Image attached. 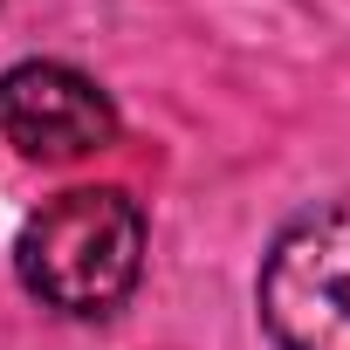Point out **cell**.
<instances>
[{"label":"cell","mask_w":350,"mask_h":350,"mask_svg":"<svg viewBox=\"0 0 350 350\" xmlns=\"http://www.w3.org/2000/svg\"><path fill=\"white\" fill-rule=\"evenodd\" d=\"M14 275L62 316H110L144 275V206L124 186L55 193L14 241Z\"/></svg>","instance_id":"1"},{"label":"cell","mask_w":350,"mask_h":350,"mask_svg":"<svg viewBox=\"0 0 350 350\" xmlns=\"http://www.w3.org/2000/svg\"><path fill=\"white\" fill-rule=\"evenodd\" d=\"M261 323L282 350H350V206H309L275 234Z\"/></svg>","instance_id":"2"},{"label":"cell","mask_w":350,"mask_h":350,"mask_svg":"<svg viewBox=\"0 0 350 350\" xmlns=\"http://www.w3.org/2000/svg\"><path fill=\"white\" fill-rule=\"evenodd\" d=\"M0 137L35 165H69L117 144V103L69 62H14L0 76Z\"/></svg>","instance_id":"3"}]
</instances>
